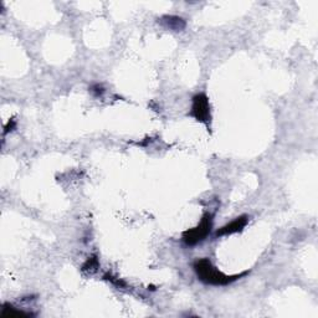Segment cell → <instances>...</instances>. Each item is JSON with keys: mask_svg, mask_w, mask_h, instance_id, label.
<instances>
[{"mask_svg": "<svg viewBox=\"0 0 318 318\" xmlns=\"http://www.w3.org/2000/svg\"><path fill=\"white\" fill-rule=\"evenodd\" d=\"M194 271H195L196 276H198V278L201 282L211 286L230 285V283L240 280L241 277H245L248 273V271H245V272L238 273V275H225L221 271H219V268H216L209 258H199V260H196L194 262Z\"/></svg>", "mask_w": 318, "mask_h": 318, "instance_id": "obj_1", "label": "cell"}, {"mask_svg": "<svg viewBox=\"0 0 318 318\" xmlns=\"http://www.w3.org/2000/svg\"><path fill=\"white\" fill-rule=\"evenodd\" d=\"M211 228H213V214L206 213L201 218L200 223L193 229L184 231L183 241L188 246H195L196 243L201 242L206 236L210 234Z\"/></svg>", "mask_w": 318, "mask_h": 318, "instance_id": "obj_2", "label": "cell"}, {"mask_svg": "<svg viewBox=\"0 0 318 318\" xmlns=\"http://www.w3.org/2000/svg\"><path fill=\"white\" fill-rule=\"evenodd\" d=\"M191 117L196 119L198 122L206 124L209 127V123L211 121L210 113V102H209L208 96L205 93H198L193 97V103H191L190 109Z\"/></svg>", "mask_w": 318, "mask_h": 318, "instance_id": "obj_3", "label": "cell"}, {"mask_svg": "<svg viewBox=\"0 0 318 318\" xmlns=\"http://www.w3.org/2000/svg\"><path fill=\"white\" fill-rule=\"evenodd\" d=\"M248 223V216L247 215H241L238 216L236 219H234L233 221H230L229 224H226L225 226L219 229L215 234V238H221V236L231 235V234L241 233V231L245 229V226Z\"/></svg>", "mask_w": 318, "mask_h": 318, "instance_id": "obj_4", "label": "cell"}, {"mask_svg": "<svg viewBox=\"0 0 318 318\" xmlns=\"http://www.w3.org/2000/svg\"><path fill=\"white\" fill-rule=\"evenodd\" d=\"M160 21L166 29L173 30V31H183L186 26L185 20L179 16H173V15H165L161 17Z\"/></svg>", "mask_w": 318, "mask_h": 318, "instance_id": "obj_5", "label": "cell"}, {"mask_svg": "<svg viewBox=\"0 0 318 318\" xmlns=\"http://www.w3.org/2000/svg\"><path fill=\"white\" fill-rule=\"evenodd\" d=\"M98 267H99L98 257H97V255H92L84 261V263L81 267V271L82 272H86V273H89V275H92V273H94L97 270H98Z\"/></svg>", "mask_w": 318, "mask_h": 318, "instance_id": "obj_6", "label": "cell"}, {"mask_svg": "<svg viewBox=\"0 0 318 318\" xmlns=\"http://www.w3.org/2000/svg\"><path fill=\"white\" fill-rule=\"evenodd\" d=\"M89 91H91L92 93H93L96 97H99L104 92V88L101 86V84L96 83V84H93V86H91Z\"/></svg>", "mask_w": 318, "mask_h": 318, "instance_id": "obj_7", "label": "cell"}, {"mask_svg": "<svg viewBox=\"0 0 318 318\" xmlns=\"http://www.w3.org/2000/svg\"><path fill=\"white\" fill-rule=\"evenodd\" d=\"M103 278H104V280L111 281L112 283H114V285H117V286H118V287H126V283H124L123 281H121V280H116V278L112 277V276H111V275H108V273H107V275H104V276H103Z\"/></svg>", "mask_w": 318, "mask_h": 318, "instance_id": "obj_8", "label": "cell"}, {"mask_svg": "<svg viewBox=\"0 0 318 318\" xmlns=\"http://www.w3.org/2000/svg\"><path fill=\"white\" fill-rule=\"evenodd\" d=\"M15 126H16V122H15L14 118H11L9 122H7L6 126L4 127V134H6V133H9V132H11L12 129L15 128Z\"/></svg>", "mask_w": 318, "mask_h": 318, "instance_id": "obj_9", "label": "cell"}]
</instances>
